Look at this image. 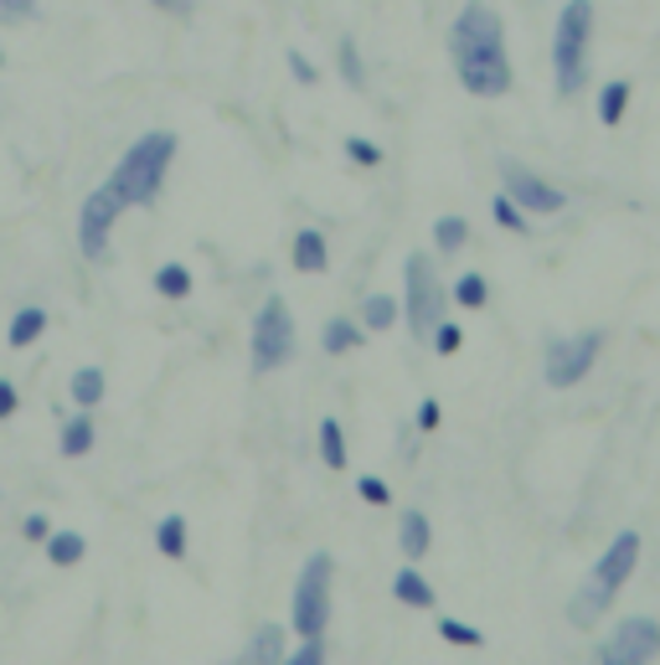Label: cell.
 Returning a JSON list of instances; mask_svg holds the SVG:
<instances>
[{
  "instance_id": "6da1fadb",
  "label": "cell",
  "mask_w": 660,
  "mask_h": 665,
  "mask_svg": "<svg viewBox=\"0 0 660 665\" xmlns=\"http://www.w3.org/2000/svg\"><path fill=\"white\" fill-rule=\"evenodd\" d=\"M450 58L454 73L475 99H501L511 93V58H506V27L485 0H470L465 11L454 16L450 31Z\"/></svg>"
},
{
  "instance_id": "7a4b0ae2",
  "label": "cell",
  "mask_w": 660,
  "mask_h": 665,
  "mask_svg": "<svg viewBox=\"0 0 660 665\" xmlns=\"http://www.w3.org/2000/svg\"><path fill=\"white\" fill-rule=\"evenodd\" d=\"M171 161H176V134H165V130L140 134L135 145L124 150V161L114 165V176H109V192L124 202V212H130V207H145V202H155V196H161Z\"/></svg>"
},
{
  "instance_id": "3957f363",
  "label": "cell",
  "mask_w": 660,
  "mask_h": 665,
  "mask_svg": "<svg viewBox=\"0 0 660 665\" xmlns=\"http://www.w3.org/2000/svg\"><path fill=\"white\" fill-rule=\"evenodd\" d=\"M635 567H640V532L625 526V532L609 542V552L594 562V573H588V583L578 589V598H573V608H568L573 624H578V630L599 624V614L619 598V589L635 577Z\"/></svg>"
},
{
  "instance_id": "277c9868",
  "label": "cell",
  "mask_w": 660,
  "mask_h": 665,
  "mask_svg": "<svg viewBox=\"0 0 660 665\" xmlns=\"http://www.w3.org/2000/svg\"><path fill=\"white\" fill-rule=\"evenodd\" d=\"M588 42H594V0H568L553 31V78L563 99L588 83Z\"/></svg>"
},
{
  "instance_id": "5b68a950",
  "label": "cell",
  "mask_w": 660,
  "mask_h": 665,
  "mask_svg": "<svg viewBox=\"0 0 660 665\" xmlns=\"http://www.w3.org/2000/svg\"><path fill=\"white\" fill-rule=\"evenodd\" d=\"M248 356H254V371H279L295 361V315H289V305L279 295H269L264 310L254 315V346H248Z\"/></svg>"
},
{
  "instance_id": "8992f818",
  "label": "cell",
  "mask_w": 660,
  "mask_h": 665,
  "mask_svg": "<svg viewBox=\"0 0 660 665\" xmlns=\"http://www.w3.org/2000/svg\"><path fill=\"white\" fill-rule=\"evenodd\" d=\"M330 577H336L330 552H316V557L305 562L300 583H295V608H289V620H295L300 635H326V624H330Z\"/></svg>"
},
{
  "instance_id": "52a82bcc",
  "label": "cell",
  "mask_w": 660,
  "mask_h": 665,
  "mask_svg": "<svg viewBox=\"0 0 660 665\" xmlns=\"http://www.w3.org/2000/svg\"><path fill=\"white\" fill-rule=\"evenodd\" d=\"M403 284H408V320H413V336L429 340L434 336V326L444 320V284L434 279V264H429V253H413L403 264Z\"/></svg>"
},
{
  "instance_id": "ba28073f",
  "label": "cell",
  "mask_w": 660,
  "mask_h": 665,
  "mask_svg": "<svg viewBox=\"0 0 660 665\" xmlns=\"http://www.w3.org/2000/svg\"><path fill=\"white\" fill-rule=\"evenodd\" d=\"M660 655V620L650 614H635V620H619L615 635L599 645L604 665H646Z\"/></svg>"
},
{
  "instance_id": "9c48e42d",
  "label": "cell",
  "mask_w": 660,
  "mask_h": 665,
  "mask_svg": "<svg viewBox=\"0 0 660 665\" xmlns=\"http://www.w3.org/2000/svg\"><path fill=\"white\" fill-rule=\"evenodd\" d=\"M120 212H124V202L109 192V181L99 186V192H89L83 212H78V248H83V258H89V264L109 258V237H114V222H120Z\"/></svg>"
},
{
  "instance_id": "30bf717a",
  "label": "cell",
  "mask_w": 660,
  "mask_h": 665,
  "mask_svg": "<svg viewBox=\"0 0 660 665\" xmlns=\"http://www.w3.org/2000/svg\"><path fill=\"white\" fill-rule=\"evenodd\" d=\"M599 351H604V330L553 340V346H547V387H578L588 371H594Z\"/></svg>"
},
{
  "instance_id": "8fae6325",
  "label": "cell",
  "mask_w": 660,
  "mask_h": 665,
  "mask_svg": "<svg viewBox=\"0 0 660 665\" xmlns=\"http://www.w3.org/2000/svg\"><path fill=\"white\" fill-rule=\"evenodd\" d=\"M501 181H506V196L516 202L522 212H537V217H553V212L568 207V196L557 192L553 181H542L537 171H526V165L506 161L501 165Z\"/></svg>"
},
{
  "instance_id": "7c38bea8",
  "label": "cell",
  "mask_w": 660,
  "mask_h": 665,
  "mask_svg": "<svg viewBox=\"0 0 660 665\" xmlns=\"http://www.w3.org/2000/svg\"><path fill=\"white\" fill-rule=\"evenodd\" d=\"M392 598L408 608H434V583L419 567H403V573H392Z\"/></svg>"
},
{
  "instance_id": "4fadbf2b",
  "label": "cell",
  "mask_w": 660,
  "mask_h": 665,
  "mask_svg": "<svg viewBox=\"0 0 660 665\" xmlns=\"http://www.w3.org/2000/svg\"><path fill=\"white\" fill-rule=\"evenodd\" d=\"M398 548H403L413 562L434 548V526H429V516H423V511H403V521H398Z\"/></svg>"
},
{
  "instance_id": "5bb4252c",
  "label": "cell",
  "mask_w": 660,
  "mask_h": 665,
  "mask_svg": "<svg viewBox=\"0 0 660 665\" xmlns=\"http://www.w3.org/2000/svg\"><path fill=\"white\" fill-rule=\"evenodd\" d=\"M243 661H248V665L289 661V651H285V630H279V624H264V630H254V640L243 645Z\"/></svg>"
},
{
  "instance_id": "9a60e30c",
  "label": "cell",
  "mask_w": 660,
  "mask_h": 665,
  "mask_svg": "<svg viewBox=\"0 0 660 665\" xmlns=\"http://www.w3.org/2000/svg\"><path fill=\"white\" fill-rule=\"evenodd\" d=\"M295 268H300V274H326V268H330L326 237H320L316 227H305V233L295 237Z\"/></svg>"
},
{
  "instance_id": "2e32d148",
  "label": "cell",
  "mask_w": 660,
  "mask_h": 665,
  "mask_svg": "<svg viewBox=\"0 0 660 665\" xmlns=\"http://www.w3.org/2000/svg\"><path fill=\"white\" fill-rule=\"evenodd\" d=\"M93 439H99V433H93V418H89V408H83V413H73L62 423V459H83L93 449Z\"/></svg>"
},
{
  "instance_id": "e0dca14e",
  "label": "cell",
  "mask_w": 660,
  "mask_h": 665,
  "mask_svg": "<svg viewBox=\"0 0 660 665\" xmlns=\"http://www.w3.org/2000/svg\"><path fill=\"white\" fill-rule=\"evenodd\" d=\"M625 109H630V83H625V78L604 83V89H599V124L619 130V124H625Z\"/></svg>"
},
{
  "instance_id": "ac0fdd59",
  "label": "cell",
  "mask_w": 660,
  "mask_h": 665,
  "mask_svg": "<svg viewBox=\"0 0 660 665\" xmlns=\"http://www.w3.org/2000/svg\"><path fill=\"white\" fill-rule=\"evenodd\" d=\"M398 315H403V305L392 295H367V305H361V326L367 330H392L398 326Z\"/></svg>"
},
{
  "instance_id": "d6986e66",
  "label": "cell",
  "mask_w": 660,
  "mask_h": 665,
  "mask_svg": "<svg viewBox=\"0 0 660 665\" xmlns=\"http://www.w3.org/2000/svg\"><path fill=\"white\" fill-rule=\"evenodd\" d=\"M73 402H78V408H99V402H104V371H99V367H78L73 371Z\"/></svg>"
},
{
  "instance_id": "ffe728a7",
  "label": "cell",
  "mask_w": 660,
  "mask_h": 665,
  "mask_svg": "<svg viewBox=\"0 0 660 665\" xmlns=\"http://www.w3.org/2000/svg\"><path fill=\"white\" fill-rule=\"evenodd\" d=\"M83 552H89V542L78 532H52L47 536V557L58 562V567H73V562H83Z\"/></svg>"
},
{
  "instance_id": "44dd1931",
  "label": "cell",
  "mask_w": 660,
  "mask_h": 665,
  "mask_svg": "<svg viewBox=\"0 0 660 665\" xmlns=\"http://www.w3.org/2000/svg\"><path fill=\"white\" fill-rule=\"evenodd\" d=\"M155 289H161L165 299H186L192 295V268L186 264H161L155 268Z\"/></svg>"
},
{
  "instance_id": "7402d4cb",
  "label": "cell",
  "mask_w": 660,
  "mask_h": 665,
  "mask_svg": "<svg viewBox=\"0 0 660 665\" xmlns=\"http://www.w3.org/2000/svg\"><path fill=\"white\" fill-rule=\"evenodd\" d=\"M42 330H47V310H37V305H27V310H21V315H16V320H11V336H6V340H11L16 351H21V346H31V340L42 336Z\"/></svg>"
},
{
  "instance_id": "603a6c76",
  "label": "cell",
  "mask_w": 660,
  "mask_h": 665,
  "mask_svg": "<svg viewBox=\"0 0 660 665\" xmlns=\"http://www.w3.org/2000/svg\"><path fill=\"white\" fill-rule=\"evenodd\" d=\"M320 459L330 470H346V433L336 418H320Z\"/></svg>"
},
{
  "instance_id": "cb8c5ba5",
  "label": "cell",
  "mask_w": 660,
  "mask_h": 665,
  "mask_svg": "<svg viewBox=\"0 0 660 665\" xmlns=\"http://www.w3.org/2000/svg\"><path fill=\"white\" fill-rule=\"evenodd\" d=\"M155 548H161L165 557H186V516H165L161 526H155Z\"/></svg>"
},
{
  "instance_id": "d4e9b609",
  "label": "cell",
  "mask_w": 660,
  "mask_h": 665,
  "mask_svg": "<svg viewBox=\"0 0 660 665\" xmlns=\"http://www.w3.org/2000/svg\"><path fill=\"white\" fill-rule=\"evenodd\" d=\"M336 62H341V78L351 83L357 93H367V62H361V47L346 37L341 42V52H336Z\"/></svg>"
},
{
  "instance_id": "484cf974",
  "label": "cell",
  "mask_w": 660,
  "mask_h": 665,
  "mask_svg": "<svg viewBox=\"0 0 660 665\" xmlns=\"http://www.w3.org/2000/svg\"><path fill=\"white\" fill-rule=\"evenodd\" d=\"M470 237V222L465 217H439L434 222V248L439 253H460Z\"/></svg>"
},
{
  "instance_id": "4316f807",
  "label": "cell",
  "mask_w": 660,
  "mask_h": 665,
  "mask_svg": "<svg viewBox=\"0 0 660 665\" xmlns=\"http://www.w3.org/2000/svg\"><path fill=\"white\" fill-rule=\"evenodd\" d=\"M361 336H367V330H357L351 320H330L326 336H320V346H326L330 356H346L351 346H361Z\"/></svg>"
},
{
  "instance_id": "83f0119b",
  "label": "cell",
  "mask_w": 660,
  "mask_h": 665,
  "mask_svg": "<svg viewBox=\"0 0 660 665\" xmlns=\"http://www.w3.org/2000/svg\"><path fill=\"white\" fill-rule=\"evenodd\" d=\"M454 305H465V310H481L485 299H491V284L481 279V274H460V279H454Z\"/></svg>"
},
{
  "instance_id": "f1b7e54d",
  "label": "cell",
  "mask_w": 660,
  "mask_h": 665,
  "mask_svg": "<svg viewBox=\"0 0 660 665\" xmlns=\"http://www.w3.org/2000/svg\"><path fill=\"white\" fill-rule=\"evenodd\" d=\"M439 635L450 640V645H465V651H481L485 635L475 630V624H460V620H439Z\"/></svg>"
},
{
  "instance_id": "f546056e",
  "label": "cell",
  "mask_w": 660,
  "mask_h": 665,
  "mask_svg": "<svg viewBox=\"0 0 660 665\" xmlns=\"http://www.w3.org/2000/svg\"><path fill=\"white\" fill-rule=\"evenodd\" d=\"M491 212H495V222H501L506 233H526V212L516 207V202H511L506 192H501V196H495V202H491Z\"/></svg>"
},
{
  "instance_id": "4dcf8cb0",
  "label": "cell",
  "mask_w": 660,
  "mask_h": 665,
  "mask_svg": "<svg viewBox=\"0 0 660 665\" xmlns=\"http://www.w3.org/2000/svg\"><path fill=\"white\" fill-rule=\"evenodd\" d=\"M429 340H434V351H439V356H454V351H460V346H465V330H460V326H450V320H439V326H434V336H429Z\"/></svg>"
},
{
  "instance_id": "1f68e13d",
  "label": "cell",
  "mask_w": 660,
  "mask_h": 665,
  "mask_svg": "<svg viewBox=\"0 0 660 665\" xmlns=\"http://www.w3.org/2000/svg\"><path fill=\"white\" fill-rule=\"evenodd\" d=\"M326 661V635H300V651L289 655V665H320Z\"/></svg>"
},
{
  "instance_id": "d6a6232c",
  "label": "cell",
  "mask_w": 660,
  "mask_h": 665,
  "mask_svg": "<svg viewBox=\"0 0 660 665\" xmlns=\"http://www.w3.org/2000/svg\"><path fill=\"white\" fill-rule=\"evenodd\" d=\"M346 155H351L357 165H382V150H377L372 140H361V134H351V140H346Z\"/></svg>"
},
{
  "instance_id": "836d02e7",
  "label": "cell",
  "mask_w": 660,
  "mask_h": 665,
  "mask_svg": "<svg viewBox=\"0 0 660 665\" xmlns=\"http://www.w3.org/2000/svg\"><path fill=\"white\" fill-rule=\"evenodd\" d=\"M357 495H361L367 505H388V501H392V490L382 485L377 474H361V480H357Z\"/></svg>"
},
{
  "instance_id": "e575fe53",
  "label": "cell",
  "mask_w": 660,
  "mask_h": 665,
  "mask_svg": "<svg viewBox=\"0 0 660 665\" xmlns=\"http://www.w3.org/2000/svg\"><path fill=\"white\" fill-rule=\"evenodd\" d=\"M289 73H295V83H305V89H316L320 83V68L305 52H289Z\"/></svg>"
},
{
  "instance_id": "d590c367",
  "label": "cell",
  "mask_w": 660,
  "mask_h": 665,
  "mask_svg": "<svg viewBox=\"0 0 660 665\" xmlns=\"http://www.w3.org/2000/svg\"><path fill=\"white\" fill-rule=\"evenodd\" d=\"M21 532H27V542H47V536H52V521H47L42 511H31V516L21 521Z\"/></svg>"
},
{
  "instance_id": "8d00e7d4",
  "label": "cell",
  "mask_w": 660,
  "mask_h": 665,
  "mask_svg": "<svg viewBox=\"0 0 660 665\" xmlns=\"http://www.w3.org/2000/svg\"><path fill=\"white\" fill-rule=\"evenodd\" d=\"M0 16H6V21H31V16H37V0H0Z\"/></svg>"
},
{
  "instance_id": "74e56055",
  "label": "cell",
  "mask_w": 660,
  "mask_h": 665,
  "mask_svg": "<svg viewBox=\"0 0 660 665\" xmlns=\"http://www.w3.org/2000/svg\"><path fill=\"white\" fill-rule=\"evenodd\" d=\"M439 418H444V413H439V402L423 398V402H419V429H439Z\"/></svg>"
},
{
  "instance_id": "f35d334b",
  "label": "cell",
  "mask_w": 660,
  "mask_h": 665,
  "mask_svg": "<svg viewBox=\"0 0 660 665\" xmlns=\"http://www.w3.org/2000/svg\"><path fill=\"white\" fill-rule=\"evenodd\" d=\"M16 402H21V398H16V387H11V382H0V423H6V418L16 413Z\"/></svg>"
},
{
  "instance_id": "ab89813d",
  "label": "cell",
  "mask_w": 660,
  "mask_h": 665,
  "mask_svg": "<svg viewBox=\"0 0 660 665\" xmlns=\"http://www.w3.org/2000/svg\"><path fill=\"white\" fill-rule=\"evenodd\" d=\"M155 6H165V11H186L192 0H155Z\"/></svg>"
},
{
  "instance_id": "60d3db41",
  "label": "cell",
  "mask_w": 660,
  "mask_h": 665,
  "mask_svg": "<svg viewBox=\"0 0 660 665\" xmlns=\"http://www.w3.org/2000/svg\"><path fill=\"white\" fill-rule=\"evenodd\" d=\"M0 68H6V47H0Z\"/></svg>"
}]
</instances>
